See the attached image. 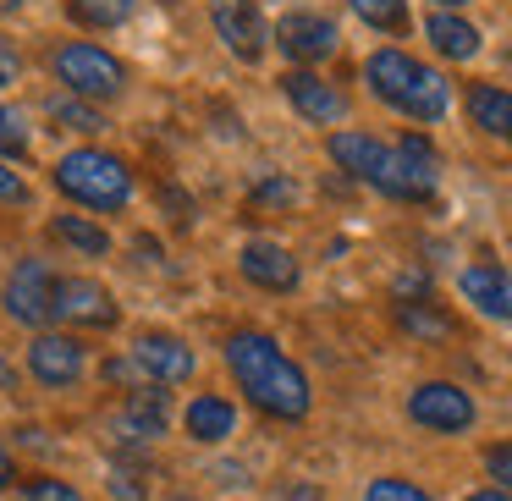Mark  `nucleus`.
<instances>
[{"mask_svg": "<svg viewBox=\"0 0 512 501\" xmlns=\"http://www.w3.org/2000/svg\"><path fill=\"white\" fill-rule=\"evenodd\" d=\"M331 160L342 171H353L358 182H369L375 193L397 204H424L435 199V182H441V160H435L430 138L424 133H408L397 149L380 144L375 133H331Z\"/></svg>", "mask_w": 512, "mask_h": 501, "instance_id": "nucleus-1", "label": "nucleus"}, {"mask_svg": "<svg viewBox=\"0 0 512 501\" xmlns=\"http://www.w3.org/2000/svg\"><path fill=\"white\" fill-rule=\"evenodd\" d=\"M226 369H232V380L243 386V397L254 402L259 413L287 419V424L309 419V408H314L309 375H303V369L281 353L276 336H265V331H232V336H226Z\"/></svg>", "mask_w": 512, "mask_h": 501, "instance_id": "nucleus-2", "label": "nucleus"}, {"mask_svg": "<svg viewBox=\"0 0 512 501\" xmlns=\"http://www.w3.org/2000/svg\"><path fill=\"white\" fill-rule=\"evenodd\" d=\"M364 78H369V94H375L380 105L413 116V122H441V116L452 111V83L435 67L413 61L408 50H375Z\"/></svg>", "mask_w": 512, "mask_h": 501, "instance_id": "nucleus-3", "label": "nucleus"}, {"mask_svg": "<svg viewBox=\"0 0 512 501\" xmlns=\"http://www.w3.org/2000/svg\"><path fill=\"white\" fill-rule=\"evenodd\" d=\"M56 188L83 210L111 215V210H127V199H133V171L111 149H72V155L56 160Z\"/></svg>", "mask_w": 512, "mask_h": 501, "instance_id": "nucleus-4", "label": "nucleus"}, {"mask_svg": "<svg viewBox=\"0 0 512 501\" xmlns=\"http://www.w3.org/2000/svg\"><path fill=\"white\" fill-rule=\"evenodd\" d=\"M50 67H56V78L67 83V94H78V100H89V105L127 94L122 56H111V50L94 45V39H67V45L50 56Z\"/></svg>", "mask_w": 512, "mask_h": 501, "instance_id": "nucleus-5", "label": "nucleus"}, {"mask_svg": "<svg viewBox=\"0 0 512 501\" xmlns=\"http://www.w3.org/2000/svg\"><path fill=\"white\" fill-rule=\"evenodd\" d=\"M6 314L17 325H34V331H45L56 320V276H50L45 259H23L6 276Z\"/></svg>", "mask_w": 512, "mask_h": 501, "instance_id": "nucleus-6", "label": "nucleus"}, {"mask_svg": "<svg viewBox=\"0 0 512 501\" xmlns=\"http://www.w3.org/2000/svg\"><path fill=\"white\" fill-rule=\"evenodd\" d=\"M408 419L435 435H463L474 424V397L463 386H452V380H424L408 397Z\"/></svg>", "mask_w": 512, "mask_h": 501, "instance_id": "nucleus-7", "label": "nucleus"}, {"mask_svg": "<svg viewBox=\"0 0 512 501\" xmlns=\"http://www.w3.org/2000/svg\"><path fill=\"white\" fill-rule=\"evenodd\" d=\"M83 369H89V353H83V342H72V336L39 331L34 342H28V375H34L39 386L67 391L83 380Z\"/></svg>", "mask_w": 512, "mask_h": 501, "instance_id": "nucleus-8", "label": "nucleus"}, {"mask_svg": "<svg viewBox=\"0 0 512 501\" xmlns=\"http://www.w3.org/2000/svg\"><path fill=\"white\" fill-rule=\"evenodd\" d=\"M210 23H215V34L226 39V50H232L237 61L265 56L270 28H265V17H259L254 0H210Z\"/></svg>", "mask_w": 512, "mask_h": 501, "instance_id": "nucleus-9", "label": "nucleus"}, {"mask_svg": "<svg viewBox=\"0 0 512 501\" xmlns=\"http://www.w3.org/2000/svg\"><path fill=\"white\" fill-rule=\"evenodd\" d=\"M276 45H281L287 61H298V67L309 72L314 61H325L336 50V23L320 17V12H287L276 23Z\"/></svg>", "mask_w": 512, "mask_h": 501, "instance_id": "nucleus-10", "label": "nucleus"}, {"mask_svg": "<svg viewBox=\"0 0 512 501\" xmlns=\"http://www.w3.org/2000/svg\"><path fill=\"white\" fill-rule=\"evenodd\" d=\"M56 320L105 331V325H116V298L89 276H56Z\"/></svg>", "mask_w": 512, "mask_h": 501, "instance_id": "nucleus-11", "label": "nucleus"}, {"mask_svg": "<svg viewBox=\"0 0 512 501\" xmlns=\"http://www.w3.org/2000/svg\"><path fill=\"white\" fill-rule=\"evenodd\" d=\"M133 364L144 369L149 386H182V380H193V347L182 342V336L149 331V336H138Z\"/></svg>", "mask_w": 512, "mask_h": 501, "instance_id": "nucleus-12", "label": "nucleus"}, {"mask_svg": "<svg viewBox=\"0 0 512 501\" xmlns=\"http://www.w3.org/2000/svg\"><path fill=\"white\" fill-rule=\"evenodd\" d=\"M463 298L474 303L485 320L512 325V270H501L496 259H479V265L463 270Z\"/></svg>", "mask_w": 512, "mask_h": 501, "instance_id": "nucleus-13", "label": "nucleus"}, {"mask_svg": "<svg viewBox=\"0 0 512 501\" xmlns=\"http://www.w3.org/2000/svg\"><path fill=\"white\" fill-rule=\"evenodd\" d=\"M281 94L292 100V111H298L303 122H320V127H331V122H342V116H347V100H342V94H336L325 78H314V72H303V67L281 78Z\"/></svg>", "mask_w": 512, "mask_h": 501, "instance_id": "nucleus-14", "label": "nucleus"}, {"mask_svg": "<svg viewBox=\"0 0 512 501\" xmlns=\"http://www.w3.org/2000/svg\"><path fill=\"white\" fill-rule=\"evenodd\" d=\"M237 265H243V276L254 281L259 292H292V287H298V259H292L281 243H265V237L248 243Z\"/></svg>", "mask_w": 512, "mask_h": 501, "instance_id": "nucleus-15", "label": "nucleus"}, {"mask_svg": "<svg viewBox=\"0 0 512 501\" xmlns=\"http://www.w3.org/2000/svg\"><path fill=\"white\" fill-rule=\"evenodd\" d=\"M122 430L127 441H155V435L171 430V402H166V386H144L127 397L122 408Z\"/></svg>", "mask_w": 512, "mask_h": 501, "instance_id": "nucleus-16", "label": "nucleus"}, {"mask_svg": "<svg viewBox=\"0 0 512 501\" xmlns=\"http://www.w3.org/2000/svg\"><path fill=\"white\" fill-rule=\"evenodd\" d=\"M468 122H474L479 133L512 144V94L496 89V83H468Z\"/></svg>", "mask_w": 512, "mask_h": 501, "instance_id": "nucleus-17", "label": "nucleus"}, {"mask_svg": "<svg viewBox=\"0 0 512 501\" xmlns=\"http://www.w3.org/2000/svg\"><path fill=\"white\" fill-rule=\"evenodd\" d=\"M182 424H188V435L199 446H221V441H232V430H237V408L226 397H193L188 413H182Z\"/></svg>", "mask_w": 512, "mask_h": 501, "instance_id": "nucleus-18", "label": "nucleus"}, {"mask_svg": "<svg viewBox=\"0 0 512 501\" xmlns=\"http://www.w3.org/2000/svg\"><path fill=\"white\" fill-rule=\"evenodd\" d=\"M424 34H430L435 56H446V61H474L479 56V28L463 23V17H452V12H430Z\"/></svg>", "mask_w": 512, "mask_h": 501, "instance_id": "nucleus-19", "label": "nucleus"}, {"mask_svg": "<svg viewBox=\"0 0 512 501\" xmlns=\"http://www.w3.org/2000/svg\"><path fill=\"white\" fill-rule=\"evenodd\" d=\"M397 331L419 336V342H446L457 325H452V314H446V309H435L430 298H419V303H397Z\"/></svg>", "mask_w": 512, "mask_h": 501, "instance_id": "nucleus-20", "label": "nucleus"}, {"mask_svg": "<svg viewBox=\"0 0 512 501\" xmlns=\"http://www.w3.org/2000/svg\"><path fill=\"white\" fill-rule=\"evenodd\" d=\"M45 111H50V122H61L67 133H83V138H89V133H105V116L94 111L89 100H78V94H50Z\"/></svg>", "mask_w": 512, "mask_h": 501, "instance_id": "nucleus-21", "label": "nucleus"}, {"mask_svg": "<svg viewBox=\"0 0 512 501\" xmlns=\"http://www.w3.org/2000/svg\"><path fill=\"white\" fill-rule=\"evenodd\" d=\"M50 232L61 237L67 248H78V254H111V237H105V226H94V221H83V215H56L50 221Z\"/></svg>", "mask_w": 512, "mask_h": 501, "instance_id": "nucleus-22", "label": "nucleus"}, {"mask_svg": "<svg viewBox=\"0 0 512 501\" xmlns=\"http://www.w3.org/2000/svg\"><path fill=\"white\" fill-rule=\"evenodd\" d=\"M133 6L138 0H67V17L83 28H116L133 17Z\"/></svg>", "mask_w": 512, "mask_h": 501, "instance_id": "nucleus-23", "label": "nucleus"}, {"mask_svg": "<svg viewBox=\"0 0 512 501\" xmlns=\"http://www.w3.org/2000/svg\"><path fill=\"white\" fill-rule=\"evenodd\" d=\"M347 6H353L369 28H380V34H402V28H408V0H347Z\"/></svg>", "mask_w": 512, "mask_h": 501, "instance_id": "nucleus-24", "label": "nucleus"}, {"mask_svg": "<svg viewBox=\"0 0 512 501\" xmlns=\"http://www.w3.org/2000/svg\"><path fill=\"white\" fill-rule=\"evenodd\" d=\"M364 501H435V496H430V490H419V485H413V479L380 474V479H369Z\"/></svg>", "mask_w": 512, "mask_h": 501, "instance_id": "nucleus-25", "label": "nucleus"}, {"mask_svg": "<svg viewBox=\"0 0 512 501\" xmlns=\"http://www.w3.org/2000/svg\"><path fill=\"white\" fill-rule=\"evenodd\" d=\"M28 149H34V138H28L23 116H17L12 105H0V160H6V155H12V160H23Z\"/></svg>", "mask_w": 512, "mask_h": 501, "instance_id": "nucleus-26", "label": "nucleus"}, {"mask_svg": "<svg viewBox=\"0 0 512 501\" xmlns=\"http://www.w3.org/2000/svg\"><path fill=\"white\" fill-rule=\"evenodd\" d=\"M23 501H83V490H72L67 479H28Z\"/></svg>", "mask_w": 512, "mask_h": 501, "instance_id": "nucleus-27", "label": "nucleus"}, {"mask_svg": "<svg viewBox=\"0 0 512 501\" xmlns=\"http://www.w3.org/2000/svg\"><path fill=\"white\" fill-rule=\"evenodd\" d=\"M485 474L496 479V490H512V446L507 441L485 446Z\"/></svg>", "mask_w": 512, "mask_h": 501, "instance_id": "nucleus-28", "label": "nucleus"}, {"mask_svg": "<svg viewBox=\"0 0 512 501\" xmlns=\"http://www.w3.org/2000/svg\"><path fill=\"white\" fill-rule=\"evenodd\" d=\"M292 199H298V188H292L287 177H270L254 188V204H292Z\"/></svg>", "mask_w": 512, "mask_h": 501, "instance_id": "nucleus-29", "label": "nucleus"}, {"mask_svg": "<svg viewBox=\"0 0 512 501\" xmlns=\"http://www.w3.org/2000/svg\"><path fill=\"white\" fill-rule=\"evenodd\" d=\"M0 204H28V182L0 160Z\"/></svg>", "mask_w": 512, "mask_h": 501, "instance_id": "nucleus-30", "label": "nucleus"}, {"mask_svg": "<svg viewBox=\"0 0 512 501\" xmlns=\"http://www.w3.org/2000/svg\"><path fill=\"white\" fill-rule=\"evenodd\" d=\"M17 78H23V56H17L6 39H0V89H12Z\"/></svg>", "mask_w": 512, "mask_h": 501, "instance_id": "nucleus-31", "label": "nucleus"}, {"mask_svg": "<svg viewBox=\"0 0 512 501\" xmlns=\"http://www.w3.org/2000/svg\"><path fill=\"white\" fill-rule=\"evenodd\" d=\"M105 380H116V386H122V380H127V386H138V380H144V369H138L133 358H111V364H105Z\"/></svg>", "mask_w": 512, "mask_h": 501, "instance_id": "nucleus-32", "label": "nucleus"}, {"mask_svg": "<svg viewBox=\"0 0 512 501\" xmlns=\"http://www.w3.org/2000/svg\"><path fill=\"white\" fill-rule=\"evenodd\" d=\"M12 479H17V463H12V452H6V441H0V490H12Z\"/></svg>", "mask_w": 512, "mask_h": 501, "instance_id": "nucleus-33", "label": "nucleus"}, {"mask_svg": "<svg viewBox=\"0 0 512 501\" xmlns=\"http://www.w3.org/2000/svg\"><path fill=\"white\" fill-rule=\"evenodd\" d=\"M468 501H512V490H496V485H490V490H474Z\"/></svg>", "mask_w": 512, "mask_h": 501, "instance_id": "nucleus-34", "label": "nucleus"}, {"mask_svg": "<svg viewBox=\"0 0 512 501\" xmlns=\"http://www.w3.org/2000/svg\"><path fill=\"white\" fill-rule=\"evenodd\" d=\"M0 386H6V391L17 386V375H12V364H6V358H0Z\"/></svg>", "mask_w": 512, "mask_h": 501, "instance_id": "nucleus-35", "label": "nucleus"}, {"mask_svg": "<svg viewBox=\"0 0 512 501\" xmlns=\"http://www.w3.org/2000/svg\"><path fill=\"white\" fill-rule=\"evenodd\" d=\"M12 12H23V0H0V17H12Z\"/></svg>", "mask_w": 512, "mask_h": 501, "instance_id": "nucleus-36", "label": "nucleus"}, {"mask_svg": "<svg viewBox=\"0 0 512 501\" xmlns=\"http://www.w3.org/2000/svg\"><path fill=\"white\" fill-rule=\"evenodd\" d=\"M435 12H452V6H468V0H430Z\"/></svg>", "mask_w": 512, "mask_h": 501, "instance_id": "nucleus-37", "label": "nucleus"}]
</instances>
